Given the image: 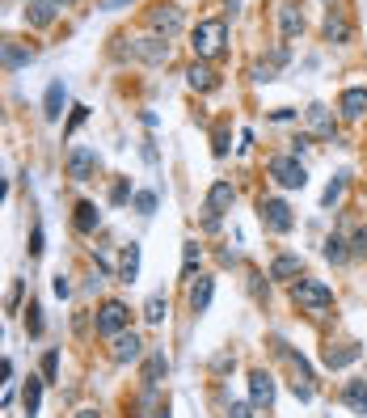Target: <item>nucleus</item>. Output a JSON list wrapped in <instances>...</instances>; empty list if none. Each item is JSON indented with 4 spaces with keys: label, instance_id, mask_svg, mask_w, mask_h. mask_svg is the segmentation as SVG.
Masks as SVG:
<instances>
[{
    "label": "nucleus",
    "instance_id": "obj_7",
    "mask_svg": "<svg viewBox=\"0 0 367 418\" xmlns=\"http://www.w3.org/2000/svg\"><path fill=\"white\" fill-rule=\"evenodd\" d=\"M258 220H262L271 232H291L296 229V216H291V207H287L283 199H262V203H258Z\"/></svg>",
    "mask_w": 367,
    "mask_h": 418
},
{
    "label": "nucleus",
    "instance_id": "obj_38",
    "mask_svg": "<svg viewBox=\"0 0 367 418\" xmlns=\"http://www.w3.org/2000/svg\"><path fill=\"white\" fill-rule=\"evenodd\" d=\"M216 156H228V127L216 131Z\"/></svg>",
    "mask_w": 367,
    "mask_h": 418
},
{
    "label": "nucleus",
    "instance_id": "obj_42",
    "mask_svg": "<svg viewBox=\"0 0 367 418\" xmlns=\"http://www.w3.org/2000/svg\"><path fill=\"white\" fill-rule=\"evenodd\" d=\"M72 418H101V414H97V410H76Z\"/></svg>",
    "mask_w": 367,
    "mask_h": 418
},
{
    "label": "nucleus",
    "instance_id": "obj_19",
    "mask_svg": "<svg viewBox=\"0 0 367 418\" xmlns=\"http://www.w3.org/2000/svg\"><path fill=\"white\" fill-rule=\"evenodd\" d=\"M72 224H76V232H97V224H101V212H97V203H89V199H81L76 203V216H72Z\"/></svg>",
    "mask_w": 367,
    "mask_h": 418
},
{
    "label": "nucleus",
    "instance_id": "obj_4",
    "mask_svg": "<svg viewBox=\"0 0 367 418\" xmlns=\"http://www.w3.org/2000/svg\"><path fill=\"white\" fill-rule=\"evenodd\" d=\"M232 203H236V190H232V182H211V190H207V203H203V212H207L203 229H207V232L220 229V216L228 212Z\"/></svg>",
    "mask_w": 367,
    "mask_h": 418
},
{
    "label": "nucleus",
    "instance_id": "obj_10",
    "mask_svg": "<svg viewBox=\"0 0 367 418\" xmlns=\"http://www.w3.org/2000/svg\"><path fill=\"white\" fill-rule=\"evenodd\" d=\"M249 402L258 406V410H271L275 406V376L271 372H249Z\"/></svg>",
    "mask_w": 367,
    "mask_h": 418
},
{
    "label": "nucleus",
    "instance_id": "obj_32",
    "mask_svg": "<svg viewBox=\"0 0 367 418\" xmlns=\"http://www.w3.org/2000/svg\"><path fill=\"white\" fill-rule=\"evenodd\" d=\"M131 203H136V212H139V216H152V212H156V194H152V190H139Z\"/></svg>",
    "mask_w": 367,
    "mask_h": 418
},
{
    "label": "nucleus",
    "instance_id": "obj_26",
    "mask_svg": "<svg viewBox=\"0 0 367 418\" xmlns=\"http://www.w3.org/2000/svg\"><path fill=\"white\" fill-rule=\"evenodd\" d=\"M198 262H203V249H198L194 241H186V249H182V279H186V283H194Z\"/></svg>",
    "mask_w": 367,
    "mask_h": 418
},
{
    "label": "nucleus",
    "instance_id": "obj_40",
    "mask_svg": "<svg viewBox=\"0 0 367 418\" xmlns=\"http://www.w3.org/2000/svg\"><path fill=\"white\" fill-rule=\"evenodd\" d=\"M249 410H253V402H236L228 418H249Z\"/></svg>",
    "mask_w": 367,
    "mask_h": 418
},
{
    "label": "nucleus",
    "instance_id": "obj_16",
    "mask_svg": "<svg viewBox=\"0 0 367 418\" xmlns=\"http://www.w3.org/2000/svg\"><path fill=\"white\" fill-rule=\"evenodd\" d=\"M211 296H216V279L198 275V283H190V309L194 313H207L211 309Z\"/></svg>",
    "mask_w": 367,
    "mask_h": 418
},
{
    "label": "nucleus",
    "instance_id": "obj_9",
    "mask_svg": "<svg viewBox=\"0 0 367 418\" xmlns=\"http://www.w3.org/2000/svg\"><path fill=\"white\" fill-rule=\"evenodd\" d=\"M93 174H97V152L93 148H68V178L72 182H89Z\"/></svg>",
    "mask_w": 367,
    "mask_h": 418
},
{
    "label": "nucleus",
    "instance_id": "obj_11",
    "mask_svg": "<svg viewBox=\"0 0 367 418\" xmlns=\"http://www.w3.org/2000/svg\"><path fill=\"white\" fill-rule=\"evenodd\" d=\"M114 364H136L139 355H144V342H139V334L136 329H123L119 338H114Z\"/></svg>",
    "mask_w": 367,
    "mask_h": 418
},
{
    "label": "nucleus",
    "instance_id": "obj_5",
    "mask_svg": "<svg viewBox=\"0 0 367 418\" xmlns=\"http://www.w3.org/2000/svg\"><path fill=\"white\" fill-rule=\"evenodd\" d=\"M127 325H131V309H127L123 300H106V304L97 309V334H101V338H119Z\"/></svg>",
    "mask_w": 367,
    "mask_h": 418
},
{
    "label": "nucleus",
    "instance_id": "obj_8",
    "mask_svg": "<svg viewBox=\"0 0 367 418\" xmlns=\"http://www.w3.org/2000/svg\"><path fill=\"white\" fill-rule=\"evenodd\" d=\"M131 55L144 59V64H152V68H161V64H169V39H161V34L136 39V43H131Z\"/></svg>",
    "mask_w": 367,
    "mask_h": 418
},
{
    "label": "nucleus",
    "instance_id": "obj_41",
    "mask_svg": "<svg viewBox=\"0 0 367 418\" xmlns=\"http://www.w3.org/2000/svg\"><path fill=\"white\" fill-rule=\"evenodd\" d=\"M127 194H131V186H127V182H119V186H114V194H110V203H123Z\"/></svg>",
    "mask_w": 367,
    "mask_h": 418
},
{
    "label": "nucleus",
    "instance_id": "obj_17",
    "mask_svg": "<svg viewBox=\"0 0 367 418\" xmlns=\"http://www.w3.org/2000/svg\"><path fill=\"white\" fill-rule=\"evenodd\" d=\"M64 101H68L64 81H51V85H46V97H43V119L46 123H55V119L64 114Z\"/></svg>",
    "mask_w": 367,
    "mask_h": 418
},
{
    "label": "nucleus",
    "instance_id": "obj_14",
    "mask_svg": "<svg viewBox=\"0 0 367 418\" xmlns=\"http://www.w3.org/2000/svg\"><path fill=\"white\" fill-rule=\"evenodd\" d=\"M359 355H363V351H359L355 342H351V347H333V342H329V347L321 351V364H325V368H333V372H338V368H351V364H355Z\"/></svg>",
    "mask_w": 367,
    "mask_h": 418
},
{
    "label": "nucleus",
    "instance_id": "obj_37",
    "mask_svg": "<svg viewBox=\"0 0 367 418\" xmlns=\"http://www.w3.org/2000/svg\"><path fill=\"white\" fill-rule=\"evenodd\" d=\"M51 287H55V296H59V300H68V296H72V279H68V275H55Z\"/></svg>",
    "mask_w": 367,
    "mask_h": 418
},
{
    "label": "nucleus",
    "instance_id": "obj_13",
    "mask_svg": "<svg viewBox=\"0 0 367 418\" xmlns=\"http://www.w3.org/2000/svg\"><path fill=\"white\" fill-rule=\"evenodd\" d=\"M338 110H342V119H363L367 114V85H351V89L342 93Z\"/></svg>",
    "mask_w": 367,
    "mask_h": 418
},
{
    "label": "nucleus",
    "instance_id": "obj_31",
    "mask_svg": "<svg viewBox=\"0 0 367 418\" xmlns=\"http://www.w3.org/2000/svg\"><path fill=\"white\" fill-rule=\"evenodd\" d=\"M342 194H346V174H338L333 182L325 186V194H321V207H333V203H338Z\"/></svg>",
    "mask_w": 367,
    "mask_h": 418
},
{
    "label": "nucleus",
    "instance_id": "obj_30",
    "mask_svg": "<svg viewBox=\"0 0 367 418\" xmlns=\"http://www.w3.org/2000/svg\"><path fill=\"white\" fill-rule=\"evenodd\" d=\"M321 254L329 258V262H333V267L351 258V249H346V241H342V237H325V249H321Z\"/></svg>",
    "mask_w": 367,
    "mask_h": 418
},
{
    "label": "nucleus",
    "instance_id": "obj_36",
    "mask_svg": "<svg viewBox=\"0 0 367 418\" xmlns=\"http://www.w3.org/2000/svg\"><path fill=\"white\" fill-rule=\"evenodd\" d=\"M85 119H89V106H76V110H72V119H68V127H64V136H72Z\"/></svg>",
    "mask_w": 367,
    "mask_h": 418
},
{
    "label": "nucleus",
    "instance_id": "obj_23",
    "mask_svg": "<svg viewBox=\"0 0 367 418\" xmlns=\"http://www.w3.org/2000/svg\"><path fill=\"white\" fill-rule=\"evenodd\" d=\"M300 271H304L300 254H278L271 262V279H300Z\"/></svg>",
    "mask_w": 367,
    "mask_h": 418
},
{
    "label": "nucleus",
    "instance_id": "obj_21",
    "mask_svg": "<svg viewBox=\"0 0 367 418\" xmlns=\"http://www.w3.org/2000/svg\"><path fill=\"white\" fill-rule=\"evenodd\" d=\"M325 39L329 43H351V21L342 17V9H329L325 13Z\"/></svg>",
    "mask_w": 367,
    "mask_h": 418
},
{
    "label": "nucleus",
    "instance_id": "obj_27",
    "mask_svg": "<svg viewBox=\"0 0 367 418\" xmlns=\"http://www.w3.org/2000/svg\"><path fill=\"white\" fill-rule=\"evenodd\" d=\"M165 317H169V300H165V296H152V300L144 304V322H148V325H161Z\"/></svg>",
    "mask_w": 367,
    "mask_h": 418
},
{
    "label": "nucleus",
    "instance_id": "obj_18",
    "mask_svg": "<svg viewBox=\"0 0 367 418\" xmlns=\"http://www.w3.org/2000/svg\"><path fill=\"white\" fill-rule=\"evenodd\" d=\"M342 402L351 406V414L367 418V380H346V389H342Z\"/></svg>",
    "mask_w": 367,
    "mask_h": 418
},
{
    "label": "nucleus",
    "instance_id": "obj_35",
    "mask_svg": "<svg viewBox=\"0 0 367 418\" xmlns=\"http://www.w3.org/2000/svg\"><path fill=\"white\" fill-rule=\"evenodd\" d=\"M43 376H46V380H55V376H59V351H46V355H43Z\"/></svg>",
    "mask_w": 367,
    "mask_h": 418
},
{
    "label": "nucleus",
    "instance_id": "obj_43",
    "mask_svg": "<svg viewBox=\"0 0 367 418\" xmlns=\"http://www.w3.org/2000/svg\"><path fill=\"white\" fill-rule=\"evenodd\" d=\"M156 418H174V414H169V406H161V410H156Z\"/></svg>",
    "mask_w": 367,
    "mask_h": 418
},
{
    "label": "nucleus",
    "instance_id": "obj_6",
    "mask_svg": "<svg viewBox=\"0 0 367 418\" xmlns=\"http://www.w3.org/2000/svg\"><path fill=\"white\" fill-rule=\"evenodd\" d=\"M148 26H152V34H161V39H174V34H182L186 13L178 9V4H156V9L148 13Z\"/></svg>",
    "mask_w": 367,
    "mask_h": 418
},
{
    "label": "nucleus",
    "instance_id": "obj_15",
    "mask_svg": "<svg viewBox=\"0 0 367 418\" xmlns=\"http://www.w3.org/2000/svg\"><path fill=\"white\" fill-rule=\"evenodd\" d=\"M139 376H144L148 389H156V384L169 376V355H165V351H152V355L144 359V372H139Z\"/></svg>",
    "mask_w": 367,
    "mask_h": 418
},
{
    "label": "nucleus",
    "instance_id": "obj_44",
    "mask_svg": "<svg viewBox=\"0 0 367 418\" xmlns=\"http://www.w3.org/2000/svg\"><path fill=\"white\" fill-rule=\"evenodd\" d=\"M51 4H72V0H51Z\"/></svg>",
    "mask_w": 367,
    "mask_h": 418
},
{
    "label": "nucleus",
    "instance_id": "obj_25",
    "mask_svg": "<svg viewBox=\"0 0 367 418\" xmlns=\"http://www.w3.org/2000/svg\"><path fill=\"white\" fill-rule=\"evenodd\" d=\"M55 9H59V4H51V0H34V4L26 9V21H30V26H51V21H55Z\"/></svg>",
    "mask_w": 367,
    "mask_h": 418
},
{
    "label": "nucleus",
    "instance_id": "obj_24",
    "mask_svg": "<svg viewBox=\"0 0 367 418\" xmlns=\"http://www.w3.org/2000/svg\"><path fill=\"white\" fill-rule=\"evenodd\" d=\"M139 275V245L131 241V245H123V262H119V279L123 283H136Z\"/></svg>",
    "mask_w": 367,
    "mask_h": 418
},
{
    "label": "nucleus",
    "instance_id": "obj_12",
    "mask_svg": "<svg viewBox=\"0 0 367 418\" xmlns=\"http://www.w3.org/2000/svg\"><path fill=\"white\" fill-rule=\"evenodd\" d=\"M186 85H190V89H198V93H211L216 85H220V76L211 72V64H207V59H194V64H190V72H186Z\"/></svg>",
    "mask_w": 367,
    "mask_h": 418
},
{
    "label": "nucleus",
    "instance_id": "obj_33",
    "mask_svg": "<svg viewBox=\"0 0 367 418\" xmlns=\"http://www.w3.org/2000/svg\"><path fill=\"white\" fill-rule=\"evenodd\" d=\"M26 329H30V334H34V338H39V334H43V309H39V304H34V300H30V309H26Z\"/></svg>",
    "mask_w": 367,
    "mask_h": 418
},
{
    "label": "nucleus",
    "instance_id": "obj_20",
    "mask_svg": "<svg viewBox=\"0 0 367 418\" xmlns=\"http://www.w3.org/2000/svg\"><path fill=\"white\" fill-rule=\"evenodd\" d=\"M278 26H283V39H300L304 34V13L296 4H278Z\"/></svg>",
    "mask_w": 367,
    "mask_h": 418
},
{
    "label": "nucleus",
    "instance_id": "obj_28",
    "mask_svg": "<svg viewBox=\"0 0 367 418\" xmlns=\"http://www.w3.org/2000/svg\"><path fill=\"white\" fill-rule=\"evenodd\" d=\"M21 402H26V414H30V418L39 414V406H43V384H39L34 376L26 380V393H21Z\"/></svg>",
    "mask_w": 367,
    "mask_h": 418
},
{
    "label": "nucleus",
    "instance_id": "obj_29",
    "mask_svg": "<svg viewBox=\"0 0 367 418\" xmlns=\"http://www.w3.org/2000/svg\"><path fill=\"white\" fill-rule=\"evenodd\" d=\"M308 123H313V131H317V136H333V119H329V110H325V106H308Z\"/></svg>",
    "mask_w": 367,
    "mask_h": 418
},
{
    "label": "nucleus",
    "instance_id": "obj_22",
    "mask_svg": "<svg viewBox=\"0 0 367 418\" xmlns=\"http://www.w3.org/2000/svg\"><path fill=\"white\" fill-rule=\"evenodd\" d=\"M34 64V46H21V43H4V68L9 72H17V68H30Z\"/></svg>",
    "mask_w": 367,
    "mask_h": 418
},
{
    "label": "nucleus",
    "instance_id": "obj_3",
    "mask_svg": "<svg viewBox=\"0 0 367 418\" xmlns=\"http://www.w3.org/2000/svg\"><path fill=\"white\" fill-rule=\"evenodd\" d=\"M271 178H275L283 190H304V186H308V169L300 165V156L278 152V156H271Z\"/></svg>",
    "mask_w": 367,
    "mask_h": 418
},
{
    "label": "nucleus",
    "instance_id": "obj_2",
    "mask_svg": "<svg viewBox=\"0 0 367 418\" xmlns=\"http://www.w3.org/2000/svg\"><path fill=\"white\" fill-rule=\"evenodd\" d=\"M224 43H228V21L224 17H207L190 30V46H194L198 59H216L224 51Z\"/></svg>",
    "mask_w": 367,
    "mask_h": 418
},
{
    "label": "nucleus",
    "instance_id": "obj_1",
    "mask_svg": "<svg viewBox=\"0 0 367 418\" xmlns=\"http://www.w3.org/2000/svg\"><path fill=\"white\" fill-rule=\"evenodd\" d=\"M291 300L300 304V313H313V317H325L333 309V287L321 283V279H296L291 283Z\"/></svg>",
    "mask_w": 367,
    "mask_h": 418
},
{
    "label": "nucleus",
    "instance_id": "obj_34",
    "mask_svg": "<svg viewBox=\"0 0 367 418\" xmlns=\"http://www.w3.org/2000/svg\"><path fill=\"white\" fill-rule=\"evenodd\" d=\"M351 258H367V224L355 229V237H351Z\"/></svg>",
    "mask_w": 367,
    "mask_h": 418
},
{
    "label": "nucleus",
    "instance_id": "obj_39",
    "mask_svg": "<svg viewBox=\"0 0 367 418\" xmlns=\"http://www.w3.org/2000/svg\"><path fill=\"white\" fill-rule=\"evenodd\" d=\"M39 254H43V229L30 232V258H39Z\"/></svg>",
    "mask_w": 367,
    "mask_h": 418
}]
</instances>
